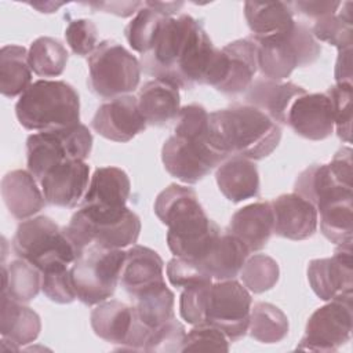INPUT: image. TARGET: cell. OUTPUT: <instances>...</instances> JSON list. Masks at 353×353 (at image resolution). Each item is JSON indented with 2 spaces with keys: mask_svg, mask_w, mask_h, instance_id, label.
<instances>
[{
  "mask_svg": "<svg viewBox=\"0 0 353 353\" xmlns=\"http://www.w3.org/2000/svg\"><path fill=\"white\" fill-rule=\"evenodd\" d=\"M251 306L250 291L237 280L211 283L207 294L205 323L219 328L229 341H239L248 331Z\"/></svg>",
  "mask_w": 353,
  "mask_h": 353,
  "instance_id": "14",
  "label": "cell"
},
{
  "mask_svg": "<svg viewBox=\"0 0 353 353\" xmlns=\"http://www.w3.org/2000/svg\"><path fill=\"white\" fill-rule=\"evenodd\" d=\"M65 230L80 254L91 244L123 250L137 243L141 219L128 207L110 212L80 207Z\"/></svg>",
  "mask_w": 353,
  "mask_h": 353,
  "instance_id": "7",
  "label": "cell"
},
{
  "mask_svg": "<svg viewBox=\"0 0 353 353\" xmlns=\"http://www.w3.org/2000/svg\"><path fill=\"white\" fill-rule=\"evenodd\" d=\"M125 251L88 245L70 268L77 299L87 306L109 299L120 281Z\"/></svg>",
  "mask_w": 353,
  "mask_h": 353,
  "instance_id": "9",
  "label": "cell"
},
{
  "mask_svg": "<svg viewBox=\"0 0 353 353\" xmlns=\"http://www.w3.org/2000/svg\"><path fill=\"white\" fill-rule=\"evenodd\" d=\"M290 4L294 11L310 18L319 19L321 17L335 14L339 10L342 3L341 1H294Z\"/></svg>",
  "mask_w": 353,
  "mask_h": 353,
  "instance_id": "48",
  "label": "cell"
},
{
  "mask_svg": "<svg viewBox=\"0 0 353 353\" xmlns=\"http://www.w3.org/2000/svg\"><path fill=\"white\" fill-rule=\"evenodd\" d=\"M281 139L280 124L251 105H232L210 113V141L225 157L262 160Z\"/></svg>",
  "mask_w": 353,
  "mask_h": 353,
  "instance_id": "4",
  "label": "cell"
},
{
  "mask_svg": "<svg viewBox=\"0 0 353 353\" xmlns=\"http://www.w3.org/2000/svg\"><path fill=\"white\" fill-rule=\"evenodd\" d=\"M210 284L189 287L182 291L179 299V313L186 323L192 325L205 323V306Z\"/></svg>",
  "mask_w": 353,
  "mask_h": 353,
  "instance_id": "47",
  "label": "cell"
},
{
  "mask_svg": "<svg viewBox=\"0 0 353 353\" xmlns=\"http://www.w3.org/2000/svg\"><path fill=\"white\" fill-rule=\"evenodd\" d=\"M92 149V135L84 124L58 131L34 132L26 139L28 171L37 182L66 160H85Z\"/></svg>",
  "mask_w": 353,
  "mask_h": 353,
  "instance_id": "11",
  "label": "cell"
},
{
  "mask_svg": "<svg viewBox=\"0 0 353 353\" xmlns=\"http://www.w3.org/2000/svg\"><path fill=\"white\" fill-rule=\"evenodd\" d=\"M32 84V69L28 50L8 44L0 50V91L7 98L21 97Z\"/></svg>",
  "mask_w": 353,
  "mask_h": 353,
  "instance_id": "32",
  "label": "cell"
},
{
  "mask_svg": "<svg viewBox=\"0 0 353 353\" xmlns=\"http://www.w3.org/2000/svg\"><path fill=\"white\" fill-rule=\"evenodd\" d=\"M90 323L97 336L117 345L119 350H143L152 331L138 319L134 306L116 299L98 303Z\"/></svg>",
  "mask_w": 353,
  "mask_h": 353,
  "instance_id": "16",
  "label": "cell"
},
{
  "mask_svg": "<svg viewBox=\"0 0 353 353\" xmlns=\"http://www.w3.org/2000/svg\"><path fill=\"white\" fill-rule=\"evenodd\" d=\"M14 254L36 266L41 273L66 268L81 254L68 236L65 228L40 215L22 221L12 237Z\"/></svg>",
  "mask_w": 353,
  "mask_h": 353,
  "instance_id": "6",
  "label": "cell"
},
{
  "mask_svg": "<svg viewBox=\"0 0 353 353\" xmlns=\"http://www.w3.org/2000/svg\"><path fill=\"white\" fill-rule=\"evenodd\" d=\"M65 3H52V1H47V3H30L32 7L37 8L40 12H54L57 11L61 6H63Z\"/></svg>",
  "mask_w": 353,
  "mask_h": 353,
  "instance_id": "52",
  "label": "cell"
},
{
  "mask_svg": "<svg viewBox=\"0 0 353 353\" xmlns=\"http://www.w3.org/2000/svg\"><path fill=\"white\" fill-rule=\"evenodd\" d=\"M167 18L160 11L148 7L145 3L124 29L130 47L141 55L148 52L153 44L161 22Z\"/></svg>",
  "mask_w": 353,
  "mask_h": 353,
  "instance_id": "39",
  "label": "cell"
},
{
  "mask_svg": "<svg viewBox=\"0 0 353 353\" xmlns=\"http://www.w3.org/2000/svg\"><path fill=\"white\" fill-rule=\"evenodd\" d=\"M335 14L316 19L312 33L319 41H325L339 50L352 48L353 46V26H352V3L341 4Z\"/></svg>",
  "mask_w": 353,
  "mask_h": 353,
  "instance_id": "38",
  "label": "cell"
},
{
  "mask_svg": "<svg viewBox=\"0 0 353 353\" xmlns=\"http://www.w3.org/2000/svg\"><path fill=\"white\" fill-rule=\"evenodd\" d=\"M154 214L168 228L167 244L179 258H203L219 237V226L207 216L193 189L171 183L154 200Z\"/></svg>",
  "mask_w": 353,
  "mask_h": 353,
  "instance_id": "2",
  "label": "cell"
},
{
  "mask_svg": "<svg viewBox=\"0 0 353 353\" xmlns=\"http://www.w3.org/2000/svg\"><path fill=\"white\" fill-rule=\"evenodd\" d=\"M186 331L185 327L174 319L153 328L148 336L143 352L176 353L182 352Z\"/></svg>",
  "mask_w": 353,
  "mask_h": 353,
  "instance_id": "43",
  "label": "cell"
},
{
  "mask_svg": "<svg viewBox=\"0 0 353 353\" xmlns=\"http://www.w3.org/2000/svg\"><path fill=\"white\" fill-rule=\"evenodd\" d=\"M273 223L270 201H256L232 215L228 232L244 243L250 252H255L268 244L273 233Z\"/></svg>",
  "mask_w": 353,
  "mask_h": 353,
  "instance_id": "25",
  "label": "cell"
},
{
  "mask_svg": "<svg viewBox=\"0 0 353 353\" xmlns=\"http://www.w3.org/2000/svg\"><path fill=\"white\" fill-rule=\"evenodd\" d=\"M39 183L48 204L74 208L87 192L90 165L84 160H66L51 168Z\"/></svg>",
  "mask_w": 353,
  "mask_h": 353,
  "instance_id": "19",
  "label": "cell"
},
{
  "mask_svg": "<svg viewBox=\"0 0 353 353\" xmlns=\"http://www.w3.org/2000/svg\"><path fill=\"white\" fill-rule=\"evenodd\" d=\"M132 299L138 319L149 330L174 319V292L165 281L143 290Z\"/></svg>",
  "mask_w": 353,
  "mask_h": 353,
  "instance_id": "34",
  "label": "cell"
},
{
  "mask_svg": "<svg viewBox=\"0 0 353 353\" xmlns=\"http://www.w3.org/2000/svg\"><path fill=\"white\" fill-rule=\"evenodd\" d=\"M1 196L8 212L18 221L32 218L46 204L37 179L25 170H14L3 176Z\"/></svg>",
  "mask_w": 353,
  "mask_h": 353,
  "instance_id": "26",
  "label": "cell"
},
{
  "mask_svg": "<svg viewBox=\"0 0 353 353\" xmlns=\"http://www.w3.org/2000/svg\"><path fill=\"white\" fill-rule=\"evenodd\" d=\"M215 51L203 25L182 14L161 22L150 50L139 62L146 74L190 90L204 84Z\"/></svg>",
  "mask_w": 353,
  "mask_h": 353,
  "instance_id": "1",
  "label": "cell"
},
{
  "mask_svg": "<svg viewBox=\"0 0 353 353\" xmlns=\"http://www.w3.org/2000/svg\"><path fill=\"white\" fill-rule=\"evenodd\" d=\"M65 39L70 50L80 57L91 55L99 44L97 25L87 18L69 21L65 29Z\"/></svg>",
  "mask_w": 353,
  "mask_h": 353,
  "instance_id": "44",
  "label": "cell"
},
{
  "mask_svg": "<svg viewBox=\"0 0 353 353\" xmlns=\"http://www.w3.org/2000/svg\"><path fill=\"white\" fill-rule=\"evenodd\" d=\"M240 279L243 285L254 294H262L272 290L280 277V269L276 259L265 254H254L247 258L241 270Z\"/></svg>",
  "mask_w": 353,
  "mask_h": 353,
  "instance_id": "40",
  "label": "cell"
},
{
  "mask_svg": "<svg viewBox=\"0 0 353 353\" xmlns=\"http://www.w3.org/2000/svg\"><path fill=\"white\" fill-rule=\"evenodd\" d=\"M258 70L262 77L284 81L296 68L312 65L321 54V46L312 29L295 22L292 30L281 37L256 41Z\"/></svg>",
  "mask_w": 353,
  "mask_h": 353,
  "instance_id": "10",
  "label": "cell"
},
{
  "mask_svg": "<svg viewBox=\"0 0 353 353\" xmlns=\"http://www.w3.org/2000/svg\"><path fill=\"white\" fill-rule=\"evenodd\" d=\"M287 314L273 303L256 302L251 306L248 334L261 343H277L288 335Z\"/></svg>",
  "mask_w": 353,
  "mask_h": 353,
  "instance_id": "35",
  "label": "cell"
},
{
  "mask_svg": "<svg viewBox=\"0 0 353 353\" xmlns=\"http://www.w3.org/2000/svg\"><path fill=\"white\" fill-rule=\"evenodd\" d=\"M19 124L36 132L58 131L80 124L77 91L62 80L32 83L15 103Z\"/></svg>",
  "mask_w": 353,
  "mask_h": 353,
  "instance_id": "5",
  "label": "cell"
},
{
  "mask_svg": "<svg viewBox=\"0 0 353 353\" xmlns=\"http://www.w3.org/2000/svg\"><path fill=\"white\" fill-rule=\"evenodd\" d=\"M285 124L310 141L328 138L334 132V110L327 92H305L298 97L288 109Z\"/></svg>",
  "mask_w": 353,
  "mask_h": 353,
  "instance_id": "20",
  "label": "cell"
},
{
  "mask_svg": "<svg viewBox=\"0 0 353 353\" xmlns=\"http://www.w3.org/2000/svg\"><path fill=\"white\" fill-rule=\"evenodd\" d=\"M258 44L245 37L216 48L204 84L223 94L245 92L258 72Z\"/></svg>",
  "mask_w": 353,
  "mask_h": 353,
  "instance_id": "13",
  "label": "cell"
},
{
  "mask_svg": "<svg viewBox=\"0 0 353 353\" xmlns=\"http://www.w3.org/2000/svg\"><path fill=\"white\" fill-rule=\"evenodd\" d=\"M40 330L41 321L33 309L8 298L7 295H1V341L11 342V347L18 350L19 346L34 342L40 334Z\"/></svg>",
  "mask_w": 353,
  "mask_h": 353,
  "instance_id": "31",
  "label": "cell"
},
{
  "mask_svg": "<svg viewBox=\"0 0 353 353\" xmlns=\"http://www.w3.org/2000/svg\"><path fill=\"white\" fill-rule=\"evenodd\" d=\"M352 149H339L328 164H313L295 181L294 192L309 200L317 211L325 204L352 197Z\"/></svg>",
  "mask_w": 353,
  "mask_h": 353,
  "instance_id": "12",
  "label": "cell"
},
{
  "mask_svg": "<svg viewBox=\"0 0 353 353\" xmlns=\"http://www.w3.org/2000/svg\"><path fill=\"white\" fill-rule=\"evenodd\" d=\"M352 48L339 50L335 63V80L336 83H352Z\"/></svg>",
  "mask_w": 353,
  "mask_h": 353,
  "instance_id": "50",
  "label": "cell"
},
{
  "mask_svg": "<svg viewBox=\"0 0 353 353\" xmlns=\"http://www.w3.org/2000/svg\"><path fill=\"white\" fill-rule=\"evenodd\" d=\"M228 157L210 141V113L199 103L182 106L174 134L161 148L165 171L183 183L193 185L207 176Z\"/></svg>",
  "mask_w": 353,
  "mask_h": 353,
  "instance_id": "3",
  "label": "cell"
},
{
  "mask_svg": "<svg viewBox=\"0 0 353 353\" xmlns=\"http://www.w3.org/2000/svg\"><path fill=\"white\" fill-rule=\"evenodd\" d=\"M221 193L232 203L252 199L259 193V174L252 160L232 156L222 161L215 174Z\"/></svg>",
  "mask_w": 353,
  "mask_h": 353,
  "instance_id": "30",
  "label": "cell"
},
{
  "mask_svg": "<svg viewBox=\"0 0 353 353\" xmlns=\"http://www.w3.org/2000/svg\"><path fill=\"white\" fill-rule=\"evenodd\" d=\"M352 245H338L330 258L313 259L307 265V280L321 301L353 295Z\"/></svg>",
  "mask_w": 353,
  "mask_h": 353,
  "instance_id": "17",
  "label": "cell"
},
{
  "mask_svg": "<svg viewBox=\"0 0 353 353\" xmlns=\"http://www.w3.org/2000/svg\"><path fill=\"white\" fill-rule=\"evenodd\" d=\"M273 208V233L288 240L312 237L319 225L317 208L298 193H285L270 201Z\"/></svg>",
  "mask_w": 353,
  "mask_h": 353,
  "instance_id": "21",
  "label": "cell"
},
{
  "mask_svg": "<svg viewBox=\"0 0 353 353\" xmlns=\"http://www.w3.org/2000/svg\"><path fill=\"white\" fill-rule=\"evenodd\" d=\"M131 192V182L127 172L119 167H98L88 183L81 200V207L110 212L119 211L125 205Z\"/></svg>",
  "mask_w": 353,
  "mask_h": 353,
  "instance_id": "22",
  "label": "cell"
},
{
  "mask_svg": "<svg viewBox=\"0 0 353 353\" xmlns=\"http://www.w3.org/2000/svg\"><path fill=\"white\" fill-rule=\"evenodd\" d=\"M244 17L255 41L281 37L295 25L294 10L285 1H245Z\"/></svg>",
  "mask_w": 353,
  "mask_h": 353,
  "instance_id": "27",
  "label": "cell"
},
{
  "mask_svg": "<svg viewBox=\"0 0 353 353\" xmlns=\"http://www.w3.org/2000/svg\"><path fill=\"white\" fill-rule=\"evenodd\" d=\"M353 196L331 201L321 207L320 229L331 243L336 245H352L353 240Z\"/></svg>",
  "mask_w": 353,
  "mask_h": 353,
  "instance_id": "36",
  "label": "cell"
},
{
  "mask_svg": "<svg viewBox=\"0 0 353 353\" xmlns=\"http://www.w3.org/2000/svg\"><path fill=\"white\" fill-rule=\"evenodd\" d=\"M306 92L305 88L292 81H276L270 79H254L244 94L247 105L268 114L277 124H285L291 103Z\"/></svg>",
  "mask_w": 353,
  "mask_h": 353,
  "instance_id": "23",
  "label": "cell"
},
{
  "mask_svg": "<svg viewBox=\"0 0 353 353\" xmlns=\"http://www.w3.org/2000/svg\"><path fill=\"white\" fill-rule=\"evenodd\" d=\"M141 62L113 40L98 44L88 57V87L103 98L114 99L132 92L141 80Z\"/></svg>",
  "mask_w": 353,
  "mask_h": 353,
  "instance_id": "8",
  "label": "cell"
},
{
  "mask_svg": "<svg viewBox=\"0 0 353 353\" xmlns=\"http://www.w3.org/2000/svg\"><path fill=\"white\" fill-rule=\"evenodd\" d=\"M138 108L150 125H164L176 120L181 110L179 87L153 79L146 81L138 91Z\"/></svg>",
  "mask_w": 353,
  "mask_h": 353,
  "instance_id": "28",
  "label": "cell"
},
{
  "mask_svg": "<svg viewBox=\"0 0 353 353\" xmlns=\"http://www.w3.org/2000/svg\"><path fill=\"white\" fill-rule=\"evenodd\" d=\"M1 279V295L21 303L30 302L41 290V272L21 258L3 263Z\"/></svg>",
  "mask_w": 353,
  "mask_h": 353,
  "instance_id": "33",
  "label": "cell"
},
{
  "mask_svg": "<svg viewBox=\"0 0 353 353\" xmlns=\"http://www.w3.org/2000/svg\"><path fill=\"white\" fill-rule=\"evenodd\" d=\"M90 7L102 10L103 12H110L119 17H130L143 6L141 1H102V3H88Z\"/></svg>",
  "mask_w": 353,
  "mask_h": 353,
  "instance_id": "49",
  "label": "cell"
},
{
  "mask_svg": "<svg viewBox=\"0 0 353 353\" xmlns=\"http://www.w3.org/2000/svg\"><path fill=\"white\" fill-rule=\"evenodd\" d=\"M120 283L131 298L149 287L164 283V262L161 256L149 247L132 244L125 251Z\"/></svg>",
  "mask_w": 353,
  "mask_h": 353,
  "instance_id": "24",
  "label": "cell"
},
{
  "mask_svg": "<svg viewBox=\"0 0 353 353\" xmlns=\"http://www.w3.org/2000/svg\"><path fill=\"white\" fill-rule=\"evenodd\" d=\"M204 350V352H228L229 339L228 336L215 325L208 323L196 324L183 339L182 352Z\"/></svg>",
  "mask_w": 353,
  "mask_h": 353,
  "instance_id": "42",
  "label": "cell"
},
{
  "mask_svg": "<svg viewBox=\"0 0 353 353\" xmlns=\"http://www.w3.org/2000/svg\"><path fill=\"white\" fill-rule=\"evenodd\" d=\"M353 295L327 301L316 309L305 328L296 349L310 352H335L349 342L353 328Z\"/></svg>",
  "mask_w": 353,
  "mask_h": 353,
  "instance_id": "15",
  "label": "cell"
},
{
  "mask_svg": "<svg viewBox=\"0 0 353 353\" xmlns=\"http://www.w3.org/2000/svg\"><path fill=\"white\" fill-rule=\"evenodd\" d=\"M41 291L50 301L57 303H70L77 298L68 266L41 273Z\"/></svg>",
  "mask_w": 353,
  "mask_h": 353,
  "instance_id": "45",
  "label": "cell"
},
{
  "mask_svg": "<svg viewBox=\"0 0 353 353\" xmlns=\"http://www.w3.org/2000/svg\"><path fill=\"white\" fill-rule=\"evenodd\" d=\"M352 83H336L327 91L334 110V128L346 143L352 139Z\"/></svg>",
  "mask_w": 353,
  "mask_h": 353,
  "instance_id": "41",
  "label": "cell"
},
{
  "mask_svg": "<svg viewBox=\"0 0 353 353\" xmlns=\"http://www.w3.org/2000/svg\"><path fill=\"white\" fill-rule=\"evenodd\" d=\"M146 124L134 95L117 97L102 103L91 121V127L97 134L120 143L128 142L145 131Z\"/></svg>",
  "mask_w": 353,
  "mask_h": 353,
  "instance_id": "18",
  "label": "cell"
},
{
  "mask_svg": "<svg viewBox=\"0 0 353 353\" xmlns=\"http://www.w3.org/2000/svg\"><path fill=\"white\" fill-rule=\"evenodd\" d=\"M165 272L170 283L174 287L182 290L212 283V280L199 268V265L194 261L179 256H174L167 263Z\"/></svg>",
  "mask_w": 353,
  "mask_h": 353,
  "instance_id": "46",
  "label": "cell"
},
{
  "mask_svg": "<svg viewBox=\"0 0 353 353\" xmlns=\"http://www.w3.org/2000/svg\"><path fill=\"white\" fill-rule=\"evenodd\" d=\"M69 59L65 46L48 36L36 39L28 50V61L34 74L40 77H57L61 76L66 68Z\"/></svg>",
  "mask_w": 353,
  "mask_h": 353,
  "instance_id": "37",
  "label": "cell"
},
{
  "mask_svg": "<svg viewBox=\"0 0 353 353\" xmlns=\"http://www.w3.org/2000/svg\"><path fill=\"white\" fill-rule=\"evenodd\" d=\"M248 254L250 251L244 243L226 232L219 234L207 254L194 262L211 280L222 281L239 276Z\"/></svg>",
  "mask_w": 353,
  "mask_h": 353,
  "instance_id": "29",
  "label": "cell"
},
{
  "mask_svg": "<svg viewBox=\"0 0 353 353\" xmlns=\"http://www.w3.org/2000/svg\"><path fill=\"white\" fill-rule=\"evenodd\" d=\"M145 4L156 11L163 12L167 17H172L176 11L181 10L183 6L182 1H172V3H163V1H145Z\"/></svg>",
  "mask_w": 353,
  "mask_h": 353,
  "instance_id": "51",
  "label": "cell"
}]
</instances>
